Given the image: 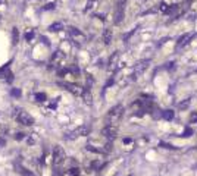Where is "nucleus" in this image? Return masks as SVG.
Instances as JSON below:
<instances>
[{
  "mask_svg": "<svg viewBox=\"0 0 197 176\" xmlns=\"http://www.w3.org/2000/svg\"><path fill=\"white\" fill-rule=\"evenodd\" d=\"M124 115V106L118 104L115 107H112L107 112V116H106V125H115L119 122V119Z\"/></svg>",
  "mask_w": 197,
  "mask_h": 176,
  "instance_id": "nucleus-1",
  "label": "nucleus"
},
{
  "mask_svg": "<svg viewBox=\"0 0 197 176\" xmlns=\"http://www.w3.org/2000/svg\"><path fill=\"white\" fill-rule=\"evenodd\" d=\"M13 116H15V119L18 120V123L24 125V126H31V125H34L32 116L30 115L28 112L24 110V109H15Z\"/></svg>",
  "mask_w": 197,
  "mask_h": 176,
  "instance_id": "nucleus-2",
  "label": "nucleus"
},
{
  "mask_svg": "<svg viewBox=\"0 0 197 176\" xmlns=\"http://www.w3.org/2000/svg\"><path fill=\"white\" fill-rule=\"evenodd\" d=\"M88 132H90V128L85 126V125H81V126H78L77 129L68 132L65 135V138H66V140H77V138H80V136H85Z\"/></svg>",
  "mask_w": 197,
  "mask_h": 176,
  "instance_id": "nucleus-3",
  "label": "nucleus"
},
{
  "mask_svg": "<svg viewBox=\"0 0 197 176\" xmlns=\"http://www.w3.org/2000/svg\"><path fill=\"white\" fill-rule=\"evenodd\" d=\"M65 151H63V148L60 147V145H56L55 148H53V165L57 167V166H60L62 163L65 161Z\"/></svg>",
  "mask_w": 197,
  "mask_h": 176,
  "instance_id": "nucleus-4",
  "label": "nucleus"
},
{
  "mask_svg": "<svg viewBox=\"0 0 197 176\" xmlns=\"http://www.w3.org/2000/svg\"><path fill=\"white\" fill-rule=\"evenodd\" d=\"M59 85L65 88L66 91L75 94V95H82L84 94V88H81L80 85H75V84H71V82H59Z\"/></svg>",
  "mask_w": 197,
  "mask_h": 176,
  "instance_id": "nucleus-5",
  "label": "nucleus"
},
{
  "mask_svg": "<svg viewBox=\"0 0 197 176\" xmlns=\"http://www.w3.org/2000/svg\"><path fill=\"white\" fill-rule=\"evenodd\" d=\"M149 65H150V60L149 59H144V60H140L137 65H135V68H134V75L132 77L135 78V77H138V75H141L147 68H149Z\"/></svg>",
  "mask_w": 197,
  "mask_h": 176,
  "instance_id": "nucleus-6",
  "label": "nucleus"
},
{
  "mask_svg": "<svg viewBox=\"0 0 197 176\" xmlns=\"http://www.w3.org/2000/svg\"><path fill=\"white\" fill-rule=\"evenodd\" d=\"M116 128L113 126V125H106V126L102 129V135L105 138H107V140H113V138L116 136Z\"/></svg>",
  "mask_w": 197,
  "mask_h": 176,
  "instance_id": "nucleus-7",
  "label": "nucleus"
},
{
  "mask_svg": "<svg viewBox=\"0 0 197 176\" xmlns=\"http://www.w3.org/2000/svg\"><path fill=\"white\" fill-rule=\"evenodd\" d=\"M69 34H71V37H72V38L75 40L78 44H81V43H84V41H85V35H84V34H82L78 28H74V27H72V28H69Z\"/></svg>",
  "mask_w": 197,
  "mask_h": 176,
  "instance_id": "nucleus-8",
  "label": "nucleus"
},
{
  "mask_svg": "<svg viewBox=\"0 0 197 176\" xmlns=\"http://www.w3.org/2000/svg\"><path fill=\"white\" fill-rule=\"evenodd\" d=\"M113 22L118 25L122 22V19H124V2H119V5L116 6V10H115V16H113Z\"/></svg>",
  "mask_w": 197,
  "mask_h": 176,
  "instance_id": "nucleus-9",
  "label": "nucleus"
},
{
  "mask_svg": "<svg viewBox=\"0 0 197 176\" xmlns=\"http://www.w3.org/2000/svg\"><path fill=\"white\" fill-rule=\"evenodd\" d=\"M191 38H193V34H184L182 37H179V40H178V47H182V46L188 44V41Z\"/></svg>",
  "mask_w": 197,
  "mask_h": 176,
  "instance_id": "nucleus-10",
  "label": "nucleus"
},
{
  "mask_svg": "<svg viewBox=\"0 0 197 176\" xmlns=\"http://www.w3.org/2000/svg\"><path fill=\"white\" fill-rule=\"evenodd\" d=\"M6 77H9V79H12V73H10L9 65L0 68V78H6Z\"/></svg>",
  "mask_w": 197,
  "mask_h": 176,
  "instance_id": "nucleus-11",
  "label": "nucleus"
},
{
  "mask_svg": "<svg viewBox=\"0 0 197 176\" xmlns=\"http://www.w3.org/2000/svg\"><path fill=\"white\" fill-rule=\"evenodd\" d=\"M118 59H119V53L116 52V53H113V56L110 57V60H109V68L112 69V71H115V68H116V63H118Z\"/></svg>",
  "mask_w": 197,
  "mask_h": 176,
  "instance_id": "nucleus-12",
  "label": "nucleus"
},
{
  "mask_svg": "<svg viewBox=\"0 0 197 176\" xmlns=\"http://www.w3.org/2000/svg\"><path fill=\"white\" fill-rule=\"evenodd\" d=\"M103 41H105V44H110V41H112V31L110 30L103 31Z\"/></svg>",
  "mask_w": 197,
  "mask_h": 176,
  "instance_id": "nucleus-13",
  "label": "nucleus"
},
{
  "mask_svg": "<svg viewBox=\"0 0 197 176\" xmlns=\"http://www.w3.org/2000/svg\"><path fill=\"white\" fill-rule=\"evenodd\" d=\"M49 30L53 31V32H57L60 30H63V24L62 22H55V24H52L50 27H49Z\"/></svg>",
  "mask_w": 197,
  "mask_h": 176,
  "instance_id": "nucleus-14",
  "label": "nucleus"
},
{
  "mask_svg": "<svg viewBox=\"0 0 197 176\" xmlns=\"http://www.w3.org/2000/svg\"><path fill=\"white\" fill-rule=\"evenodd\" d=\"M174 116H175L174 110H165V112L162 113V118H163L165 120H172V119H174Z\"/></svg>",
  "mask_w": 197,
  "mask_h": 176,
  "instance_id": "nucleus-15",
  "label": "nucleus"
},
{
  "mask_svg": "<svg viewBox=\"0 0 197 176\" xmlns=\"http://www.w3.org/2000/svg\"><path fill=\"white\" fill-rule=\"evenodd\" d=\"M63 57H65V54H63L62 52H56L55 56H53V62H55V63H56V62H60Z\"/></svg>",
  "mask_w": 197,
  "mask_h": 176,
  "instance_id": "nucleus-16",
  "label": "nucleus"
},
{
  "mask_svg": "<svg viewBox=\"0 0 197 176\" xmlns=\"http://www.w3.org/2000/svg\"><path fill=\"white\" fill-rule=\"evenodd\" d=\"M16 167H18V172H19V173H22V175H24V176H34V175H32V173H31V172H27V170H25V169H24V167H21V166H19V165H18V166H16Z\"/></svg>",
  "mask_w": 197,
  "mask_h": 176,
  "instance_id": "nucleus-17",
  "label": "nucleus"
},
{
  "mask_svg": "<svg viewBox=\"0 0 197 176\" xmlns=\"http://www.w3.org/2000/svg\"><path fill=\"white\" fill-rule=\"evenodd\" d=\"M82 95H84V98H85L84 101L87 103V104H91V95H90V93L84 90V94H82Z\"/></svg>",
  "mask_w": 197,
  "mask_h": 176,
  "instance_id": "nucleus-18",
  "label": "nucleus"
},
{
  "mask_svg": "<svg viewBox=\"0 0 197 176\" xmlns=\"http://www.w3.org/2000/svg\"><path fill=\"white\" fill-rule=\"evenodd\" d=\"M193 135V129H190V128H187L186 131H184V134L181 135V136H186V138H188V136H191Z\"/></svg>",
  "mask_w": 197,
  "mask_h": 176,
  "instance_id": "nucleus-19",
  "label": "nucleus"
},
{
  "mask_svg": "<svg viewBox=\"0 0 197 176\" xmlns=\"http://www.w3.org/2000/svg\"><path fill=\"white\" fill-rule=\"evenodd\" d=\"M35 98H37V101H44L46 100V94H35Z\"/></svg>",
  "mask_w": 197,
  "mask_h": 176,
  "instance_id": "nucleus-20",
  "label": "nucleus"
},
{
  "mask_svg": "<svg viewBox=\"0 0 197 176\" xmlns=\"http://www.w3.org/2000/svg\"><path fill=\"white\" fill-rule=\"evenodd\" d=\"M10 94L13 95V97H19V95H21V90H18V88H13V90L10 91Z\"/></svg>",
  "mask_w": 197,
  "mask_h": 176,
  "instance_id": "nucleus-21",
  "label": "nucleus"
},
{
  "mask_svg": "<svg viewBox=\"0 0 197 176\" xmlns=\"http://www.w3.org/2000/svg\"><path fill=\"white\" fill-rule=\"evenodd\" d=\"M159 9H161L162 12H168V9H169V7H168V5H166L165 2H162V3H161V6H159Z\"/></svg>",
  "mask_w": 197,
  "mask_h": 176,
  "instance_id": "nucleus-22",
  "label": "nucleus"
},
{
  "mask_svg": "<svg viewBox=\"0 0 197 176\" xmlns=\"http://www.w3.org/2000/svg\"><path fill=\"white\" fill-rule=\"evenodd\" d=\"M69 173H71L72 176H78V175H80V169H77V167H75V169H71Z\"/></svg>",
  "mask_w": 197,
  "mask_h": 176,
  "instance_id": "nucleus-23",
  "label": "nucleus"
},
{
  "mask_svg": "<svg viewBox=\"0 0 197 176\" xmlns=\"http://www.w3.org/2000/svg\"><path fill=\"white\" fill-rule=\"evenodd\" d=\"M32 37H34V32H32V31H30V32H27V34H25V38H27L28 41H30V40H32Z\"/></svg>",
  "mask_w": 197,
  "mask_h": 176,
  "instance_id": "nucleus-24",
  "label": "nucleus"
},
{
  "mask_svg": "<svg viewBox=\"0 0 197 176\" xmlns=\"http://www.w3.org/2000/svg\"><path fill=\"white\" fill-rule=\"evenodd\" d=\"M188 106H190V100H187V101H184V103H181V104H179V107H181V109H186V107H188Z\"/></svg>",
  "mask_w": 197,
  "mask_h": 176,
  "instance_id": "nucleus-25",
  "label": "nucleus"
},
{
  "mask_svg": "<svg viewBox=\"0 0 197 176\" xmlns=\"http://www.w3.org/2000/svg\"><path fill=\"white\" fill-rule=\"evenodd\" d=\"M13 43H18V31L13 30Z\"/></svg>",
  "mask_w": 197,
  "mask_h": 176,
  "instance_id": "nucleus-26",
  "label": "nucleus"
},
{
  "mask_svg": "<svg viewBox=\"0 0 197 176\" xmlns=\"http://www.w3.org/2000/svg\"><path fill=\"white\" fill-rule=\"evenodd\" d=\"M53 7H55V3H49V5H46V6H44V9H46V10H49V9H53Z\"/></svg>",
  "mask_w": 197,
  "mask_h": 176,
  "instance_id": "nucleus-27",
  "label": "nucleus"
},
{
  "mask_svg": "<svg viewBox=\"0 0 197 176\" xmlns=\"http://www.w3.org/2000/svg\"><path fill=\"white\" fill-rule=\"evenodd\" d=\"M93 3H94V0H88V3H87V10L93 7Z\"/></svg>",
  "mask_w": 197,
  "mask_h": 176,
  "instance_id": "nucleus-28",
  "label": "nucleus"
},
{
  "mask_svg": "<svg viewBox=\"0 0 197 176\" xmlns=\"http://www.w3.org/2000/svg\"><path fill=\"white\" fill-rule=\"evenodd\" d=\"M190 120H191V122L197 120V113H193V115H191V118H190Z\"/></svg>",
  "mask_w": 197,
  "mask_h": 176,
  "instance_id": "nucleus-29",
  "label": "nucleus"
},
{
  "mask_svg": "<svg viewBox=\"0 0 197 176\" xmlns=\"http://www.w3.org/2000/svg\"><path fill=\"white\" fill-rule=\"evenodd\" d=\"M161 145L165 147V148H175V147H172V145H169V144H165V142H161Z\"/></svg>",
  "mask_w": 197,
  "mask_h": 176,
  "instance_id": "nucleus-30",
  "label": "nucleus"
},
{
  "mask_svg": "<svg viewBox=\"0 0 197 176\" xmlns=\"http://www.w3.org/2000/svg\"><path fill=\"white\" fill-rule=\"evenodd\" d=\"M5 144H6L5 138H0V148H2V147H5Z\"/></svg>",
  "mask_w": 197,
  "mask_h": 176,
  "instance_id": "nucleus-31",
  "label": "nucleus"
},
{
  "mask_svg": "<svg viewBox=\"0 0 197 176\" xmlns=\"http://www.w3.org/2000/svg\"><path fill=\"white\" fill-rule=\"evenodd\" d=\"M24 135H25V134H16V135H15V138H16V140H22Z\"/></svg>",
  "mask_w": 197,
  "mask_h": 176,
  "instance_id": "nucleus-32",
  "label": "nucleus"
},
{
  "mask_svg": "<svg viewBox=\"0 0 197 176\" xmlns=\"http://www.w3.org/2000/svg\"><path fill=\"white\" fill-rule=\"evenodd\" d=\"M124 142H125V144H130V142H131V140H130V138H125Z\"/></svg>",
  "mask_w": 197,
  "mask_h": 176,
  "instance_id": "nucleus-33",
  "label": "nucleus"
}]
</instances>
